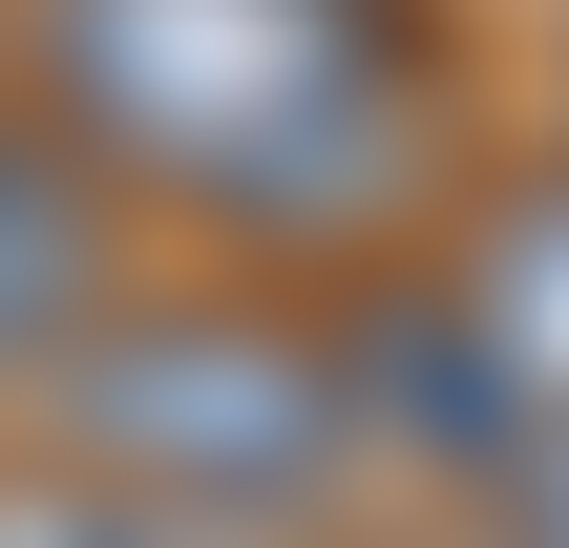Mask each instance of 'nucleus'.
Instances as JSON below:
<instances>
[{"mask_svg":"<svg viewBox=\"0 0 569 548\" xmlns=\"http://www.w3.org/2000/svg\"><path fill=\"white\" fill-rule=\"evenodd\" d=\"M42 148L211 232H338L401 169V0H21Z\"/></svg>","mask_w":569,"mask_h":548,"instance_id":"f257e3e1","label":"nucleus"},{"mask_svg":"<svg viewBox=\"0 0 569 548\" xmlns=\"http://www.w3.org/2000/svg\"><path fill=\"white\" fill-rule=\"evenodd\" d=\"M42 465H84V486H127L148 528H274V507H317L338 465H359V380H338V338H296V317H253V296H190V317H106L63 380H42Z\"/></svg>","mask_w":569,"mask_h":548,"instance_id":"f03ea898","label":"nucleus"},{"mask_svg":"<svg viewBox=\"0 0 569 548\" xmlns=\"http://www.w3.org/2000/svg\"><path fill=\"white\" fill-rule=\"evenodd\" d=\"M106 317H127V296H106V190H84L42 127H0V401L63 380Z\"/></svg>","mask_w":569,"mask_h":548,"instance_id":"7ed1b4c3","label":"nucleus"},{"mask_svg":"<svg viewBox=\"0 0 569 548\" xmlns=\"http://www.w3.org/2000/svg\"><path fill=\"white\" fill-rule=\"evenodd\" d=\"M443 317H465V359H486V401H507V465H528L569 422V169L486 211V253L443 275Z\"/></svg>","mask_w":569,"mask_h":548,"instance_id":"20e7f679","label":"nucleus"},{"mask_svg":"<svg viewBox=\"0 0 569 548\" xmlns=\"http://www.w3.org/2000/svg\"><path fill=\"white\" fill-rule=\"evenodd\" d=\"M0 548H190V528H148V507L84 486V465H0Z\"/></svg>","mask_w":569,"mask_h":548,"instance_id":"39448f33","label":"nucleus"},{"mask_svg":"<svg viewBox=\"0 0 569 548\" xmlns=\"http://www.w3.org/2000/svg\"><path fill=\"white\" fill-rule=\"evenodd\" d=\"M486 548H569V422L507 465V486H486Z\"/></svg>","mask_w":569,"mask_h":548,"instance_id":"423d86ee","label":"nucleus"}]
</instances>
